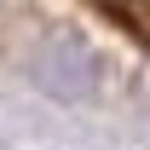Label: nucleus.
I'll return each mask as SVG.
<instances>
[]
</instances>
